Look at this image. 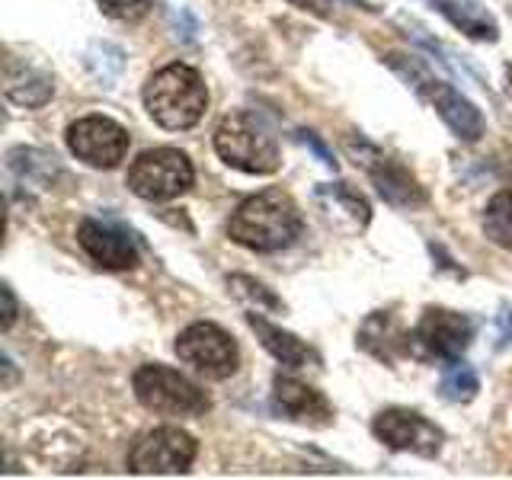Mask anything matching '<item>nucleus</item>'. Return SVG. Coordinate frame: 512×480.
<instances>
[{
	"label": "nucleus",
	"mask_w": 512,
	"mask_h": 480,
	"mask_svg": "<svg viewBox=\"0 0 512 480\" xmlns=\"http://www.w3.org/2000/svg\"><path fill=\"white\" fill-rule=\"evenodd\" d=\"M228 237L253 253L288 250L301 237V208L288 192L263 189L234 208Z\"/></svg>",
	"instance_id": "1"
},
{
	"label": "nucleus",
	"mask_w": 512,
	"mask_h": 480,
	"mask_svg": "<svg viewBox=\"0 0 512 480\" xmlns=\"http://www.w3.org/2000/svg\"><path fill=\"white\" fill-rule=\"evenodd\" d=\"M144 109L167 132H186L205 119L208 87L192 64L173 61L144 84Z\"/></svg>",
	"instance_id": "2"
},
{
	"label": "nucleus",
	"mask_w": 512,
	"mask_h": 480,
	"mask_svg": "<svg viewBox=\"0 0 512 480\" xmlns=\"http://www.w3.org/2000/svg\"><path fill=\"white\" fill-rule=\"evenodd\" d=\"M384 61H388L391 68L407 80V87H413L432 109L439 112V119H442L448 128H452V135H455L458 141L474 144V141L484 138V132H487L484 112H480L458 87H452L448 80H442L423 58L391 52Z\"/></svg>",
	"instance_id": "3"
},
{
	"label": "nucleus",
	"mask_w": 512,
	"mask_h": 480,
	"mask_svg": "<svg viewBox=\"0 0 512 480\" xmlns=\"http://www.w3.org/2000/svg\"><path fill=\"white\" fill-rule=\"evenodd\" d=\"M215 151L228 167L250 176H269L282 167L276 135L247 109H234L218 122Z\"/></svg>",
	"instance_id": "4"
},
{
	"label": "nucleus",
	"mask_w": 512,
	"mask_h": 480,
	"mask_svg": "<svg viewBox=\"0 0 512 480\" xmlns=\"http://www.w3.org/2000/svg\"><path fill=\"white\" fill-rule=\"evenodd\" d=\"M132 391L141 407L164 416H202L212 410V397H208L196 381H189L170 365L148 362L138 365L132 375Z\"/></svg>",
	"instance_id": "5"
},
{
	"label": "nucleus",
	"mask_w": 512,
	"mask_h": 480,
	"mask_svg": "<svg viewBox=\"0 0 512 480\" xmlns=\"http://www.w3.org/2000/svg\"><path fill=\"white\" fill-rule=\"evenodd\" d=\"M125 183L144 202H170L192 189L196 170L180 148H151L132 160Z\"/></svg>",
	"instance_id": "6"
},
{
	"label": "nucleus",
	"mask_w": 512,
	"mask_h": 480,
	"mask_svg": "<svg viewBox=\"0 0 512 480\" xmlns=\"http://www.w3.org/2000/svg\"><path fill=\"white\" fill-rule=\"evenodd\" d=\"M176 356L183 365H189L192 372L205 375L208 381H224L237 372L240 365V349L234 343V336L212 324V320H196L189 324L180 336H176Z\"/></svg>",
	"instance_id": "7"
},
{
	"label": "nucleus",
	"mask_w": 512,
	"mask_h": 480,
	"mask_svg": "<svg viewBox=\"0 0 512 480\" xmlns=\"http://www.w3.org/2000/svg\"><path fill=\"white\" fill-rule=\"evenodd\" d=\"M199 455V442L180 426H157L141 432L128 448V471L132 474H186Z\"/></svg>",
	"instance_id": "8"
},
{
	"label": "nucleus",
	"mask_w": 512,
	"mask_h": 480,
	"mask_svg": "<svg viewBox=\"0 0 512 480\" xmlns=\"http://www.w3.org/2000/svg\"><path fill=\"white\" fill-rule=\"evenodd\" d=\"M474 320L468 314L448 311V308H426L423 317L416 320L410 330L407 352L420 359H439V362H455L464 356V349L474 340Z\"/></svg>",
	"instance_id": "9"
},
{
	"label": "nucleus",
	"mask_w": 512,
	"mask_h": 480,
	"mask_svg": "<svg viewBox=\"0 0 512 480\" xmlns=\"http://www.w3.org/2000/svg\"><path fill=\"white\" fill-rule=\"evenodd\" d=\"M346 151L356 157V164L372 176L375 189L381 192L384 202H391L394 208H420L426 205V189L420 180L400 164V160L388 157L375 144H368L365 138H346Z\"/></svg>",
	"instance_id": "10"
},
{
	"label": "nucleus",
	"mask_w": 512,
	"mask_h": 480,
	"mask_svg": "<svg viewBox=\"0 0 512 480\" xmlns=\"http://www.w3.org/2000/svg\"><path fill=\"white\" fill-rule=\"evenodd\" d=\"M128 132L109 116H84L68 125L71 154L93 170H116L128 154Z\"/></svg>",
	"instance_id": "11"
},
{
	"label": "nucleus",
	"mask_w": 512,
	"mask_h": 480,
	"mask_svg": "<svg viewBox=\"0 0 512 480\" xmlns=\"http://www.w3.org/2000/svg\"><path fill=\"white\" fill-rule=\"evenodd\" d=\"M372 432L378 442L394 448V452H413L423 458H436L445 445V432L436 423L426 420L423 413L404 407L381 410L372 423Z\"/></svg>",
	"instance_id": "12"
},
{
	"label": "nucleus",
	"mask_w": 512,
	"mask_h": 480,
	"mask_svg": "<svg viewBox=\"0 0 512 480\" xmlns=\"http://www.w3.org/2000/svg\"><path fill=\"white\" fill-rule=\"evenodd\" d=\"M77 244L96 266L109 269V272H125L141 263L135 237L125 228H119L116 221L84 218L77 224Z\"/></svg>",
	"instance_id": "13"
},
{
	"label": "nucleus",
	"mask_w": 512,
	"mask_h": 480,
	"mask_svg": "<svg viewBox=\"0 0 512 480\" xmlns=\"http://www.w3.org/2000/svg\"><path fill=\"white\" fill-rule=\"evenodd\" d=\"M272 404L282 416L304 426H330L333 423V407L330 400L311 384H304L292 375H276L272 378Z\"/></svg>",
	"instance_id": "14"
},
{
	"label": "nucleus",
	"mask_w": 512,
	"mask_h": 480,
	"mask_svg": "<svg viewBox=\"0 0 512 480\" xmlns=\"http://www.w3.org/2000/svg\"><path fill=\"white\" fill-rule=\"evenodd\" d=\"M314 202L324 212V218L333 228H343L349 234L365 231L368 221H372V208H368L362 192H356L349 183L336 180V183H320L314 189Z\"/></svg>",
	"instance_id": "15"
},
{
	"label": "nucleus",
	"mask_w": 512,
	"mask_h": 480,
	"mask_svg": "<svg viewBox=\"0 0 512 480\" xmlns=\"http://www.w3.org/2000/svg\"><path fill=\"white\" fill-rule=\"evenodd\" d=\"M4 96L13 106L42 109L55 96V84L42 68L29 64L26 58L7 55L4 61Z\"/></svg>",
	"instance_id": "16"
},
{
	"label": "nucleus",
	"mask_w": 512,
	"mask_h": 480,
	"mask_svg": "<svg viewBox=\"0 0 512 480\" xmlns=\"http://www.w3.org/2000/svg\"><path fill=\"white\" fill-rule=\"evenodd\" d=\"M247 324H250V330L256 333V340L263 343V349L269 352V356L276 359V362H282L285 368L320 365L317 352L308 343H301L295 333H288V330H282L276 324H269V320L260 311H250L247 314Z\"/></svg>",
	"instance_id": "17"
},
{
	"label": "nucleus",
	"mask_w": 512,
	"mask_h": 480,
	"mask_svg": "<svg viewBox=\"0 0 512 480\" xmlns=\"http://www.w3.org/2000/svg\"><path fill=\"white\" fill-rule=\"evenodd\" d=\"M407 340H410V333L400 330L397 317L391 311L368 314L356 336V343L381 362H394L400 352H407Z\"/></svg>",
	"instance_id": "18"
},
{
	"label": "nucleus",
	"mask_w": 512,
	"mask_h": 480,
	"mask_svg": "<svg viewBox=\"0 0 512 480\" xmlns=\"http://www.w3.org/2000/svg\"><path fill=\"white\" fill-rule=\"evenodd\" d=\"M429 4L436 7L458 32H464V36L474 42L500 39V23H496V16L484 4H477V0H429Z\"/></svg>",
	"instance_id": "19"
},
{
	"label": "nucleus",
	"mask_w": 512,
	"mask_h": 480,
	"mask_svg": "<svg viewBox=\"0 0 512 480\" xmlns=\"http://www.w3.org/2000/svg\"><path fill=\"white\" fill-rule=\"evenodd\" d=\"M439 391L445 400H452V404H471L480 391V378L477 372L468 365V362H445L442 368V381H439Z\"/></svg>",
	"instance_id": "20"
},
{
	"label": "nucleus",
	"mask_w": 512,
	"mask_h": 480,
	"mask_svg": "<svg viewBox=\"0 0 512 480\" xmlns=\"http://www.w3.org/2000/svg\"><path fill=\"white\" fill-rule=\"evenodd\" d=\"M484 234L490 244L512 250V189L496 192L484 212Z\"/></svg>",
	"instance_id": "21"
},
{
	"label": "nucleus",
	"mask_w": 512,
	"mask_h": 480,
	"mask_svg": "<svg viewBox=\"0 0 512 480\" xmlns=\"http://www.w3.org/2000/svg\"><path fill=\"white\" fill-rule=\"evenodd\" d=\"M228 288H231L234 298H240V301L250 304V308H256V311H263V308L266 311H282V301L272 295L263 282H256L250 276H231L228 279Z\"/></svg>",
	"instance_id": "22"
},
{
	"label": "nucleus",
	"mask_w": 512,
	"mask_h": 480,
	"mask_svg": "<svg viewBox=\"0 0 512 480\" xmlns=\"http://www.w3.org/2000/svg\"><path fill=\"white\" fill-rule=\"evenodd\" d=\"M96 4L119 23H138L151 13V0H96Z\"/></svg>",
	"instance_id": "23"
},
{
	"label": "nucleus",
	"mask_w": 512,
	"mask_h": 480,
	"mask_svg": "<svg viewBox=\"0 0 512 480\" xmlns=\"http://www.w3.org/2000/svg\"><path fill=\"white\" fill-rule=\"evenodd\" d=\"M298 135H301V141L308 144V148H311L320 160H324V164H327L330 170H336V157L324 148V141H317V135H314V132H298Z\"/></svg>",
	"instance_id": "24"
},
{
	"label": "nucleus",
	"mask_w": 512,
	"mask_h": 480,
	"mask_svg": "<svg viewBox=\"0 0 512 480\" xmlns=\"http://www.w3.org/2000/svg\"><path fill=\"white\" fill-rule=\"evenodd\" d=\"M0 295H4V330H10L16 324V298L10 285H0Z\"/></svg>",
	"instance_id": "25"
},
{
	"label": "nucleus",
	"mask_w": 512,
	"mask_h": 480,
	"mask_svg": "<svg viewBox=\"0 0 512 480\" xmlns=\"http://www.w3.org/2000/svg\"><path fill=\"white\" fill-rule=\"evenodd\" d=\"M512 343V308L500 314V333H496V349H506Z\"/></svg>",
	"instance_id": "26"
},
{
	"label": "nucleus",
	"mask_w": 512,
	"mask_h": 480,
	"mask_svg": "<svg viewBox=\"0 0 512 480\" xmlns=\"http://www.w3.org/2000/svg\"><path fill=\"white\" fill-rule=\"evenodd\" d=\"M352 4H362V7H368V4H365V0H352ZM368 10H372V7H368Z\"/></svg>",
	"instance_id": "27"
},
{
	"label": "nucleus",
	"mask_w": 512,
	"mask_h": 480,
	"mask_svg": "<svg viewBox=\"0 0 512 480\" xmlns=\"http://www.w3.org/2000/svg\"><path fill=\"white\" fill-rule=\"evenodd\" d=\"M509 80H512V68H509Z\"/></svg>",
	"instance_id": "28"
}]
</instances>
